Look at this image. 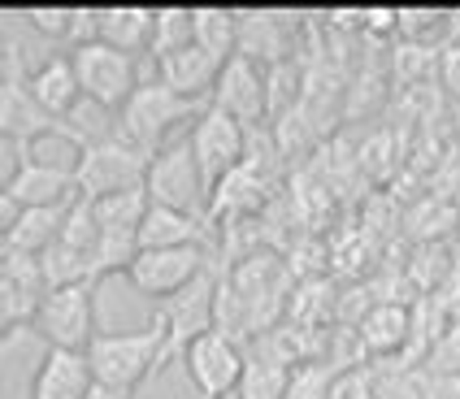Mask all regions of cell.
Returning a JSON list of instances; mask_svg holds the SVG:
<instances>
[{
	"label": "cell",
	"instance_id": "1",
	"mask_svg": "<svg viewBox=\"0 0 460 399\" xmlns=\"http://www.w3.org/2000/svg\"><path fill=\"white\" fill-rule=\"evenodd\" d=\"M44 135H61V139H70L78 152L92 144V135H83L78 126L57 122V118H49V113L40 109V100L31 96L26 52H22V44L9 35V26H4V49H0V139L31 148V144L44 139Z\"/></svg>",
	"mask_w": 460,
	"mask_h": 399
},
{
	"label": "cell",
	"instance_id": "2",
	"mask_svg": "<svg viewBox=\"0 0 460 399\" xmlns=\"http://www.w3.org/2000/svg\"><path fill=\"white\" fill-rule=\"evenodd\" d=\"M161 356H165V325L156 317L144 330L96 334V343L87 348L96 382L113 386V391H139V382L161 374Z\"/></svg>",
	"mask_w": 460,
	"mask_h": 399
},
{
	"label": "cell",
	"instance_id": "3",
	"mask_svg": "<svg viewBox=\"0 0 460 399\" xmlns=\"http://www.w3.org/2000/svg\"><path fill=\"white\" fill-rule=\"evenodd\" d=\"M148 170H153V152L130 144L127 135L92 139L75 161L78 200H104V196H118V191L148 187Z\"/></svg>",
	"mask_w": 460,
	"mask_h": 399
},
{
	"label": "cell",
	"instance_id": "4",
	"mask_svg": "<svg viewBox=\"0 0 460 399\" xmlns=\"http://www.w3.org/2000/svg\"><path fill=\"white\" fill-rule=\"evenodd\" d=\"M44 296H49L44 261L26 252H0V348L4 351L22 334H35Z\"/></svg>",
	"mask_w": 460,
	"mask_h": 399
},
{
	"label": "cell",
	"instance_id": "5",
	"mask_svg": "<svg viewBox=\"0 0 460 399\" xmlns=\"http://www.w3.org/2000/svg\"><path fill=\"white\" fill-rule=\"evenodd\" d=\"M96 296H101V278H87V282H75V287H49L35 334L49 348L87 351L101 334L96 330Z\"/></svg>",
	"mask_w": 460,
	"mask_h": 399
},
{
	"label": "cell",
	"instance_id": "6",
	"mask_svg": "<svg viewBox=\"0 0 460 399\" xmlns=\"http://www.w3.org/2000/svg\"><path fill=\"white\" fill-rule=\"evenodd\" d=\"M200 113H205V109H200L196 100H182L179 92H170L161 78H153V83H144V87L135 92V100L122 109V135H127L130 144H139L144 152H161L179 126L196 122Z\"/></svg>",
	"mask_w": 460,
	"mask_h": 399
},
{
	"label": "cell",
	"instance_id": "7",
	"mask_svg": "<svg viewBox=\"0 0 460 399\" xmlns=\"http://www.w3.org/2000/svg\"><path fill=\"white\" fill-rule=\"evenodd\" d=\"M187 144H191V152H196L200 174H205L213 196H217V187H222L234 170L248 165V126L234 122V118L222 113L217 104H205V113L191 122Z\"/></svg>",
	"mask_w": 460,
	"mask_h": 399
},
{
	"label": "cell",
	"instance_id": "8",
	"mask_svg": "<svg viewBox=\"0 0 460 399\" xmlns=\"http://www.w3.org/2000/svg\"><path fill=\"white\" fill-rule=\"evenodd\" d=\"M148 196H153V204H170V208L196 213V217H213V191H208L205 174H200V161H196V152H191L187 139L153 152Z\"/></svg>",
	"mask_w": 460,
	"mask_h": 399
},
{
	"label": "cell",
	"instance_id": "9",
	"mask_svg": "<svg viewBox=\"0 0 460 399\" xmlns=\"http://www.w3.org/2000/svg\"><path fill=\"white\" fill-rule=\"evenodd\" d=\"M217 291H222V274L208 270L200 282H191L182 296L165 299L156 308V322L165 325V356H161V369L170 360H182V351L191 348L200 334L217 330Z\"/></svg>",
	"mask_w": 460,
	"mask_h": 399
},
{
	"label": "cell",
	"instance_id": "10",
	"mask_svg": "<svg viewBox=\"0 0 460 399\" xmlns=\"http://www.w3.org/2000/svg\"><path fill=\"white\" fill-rule=\"evenodd\" d=\"M75 70L78 83H83V96L92 104H101L104 113H122L135 92L144 87L139 83V57H127V52L109 49V44H87V49H75Z\"/></svg>",
	"mask_w": 460,
	"mask_h": 399
},
{
	"label": "cell",
	"instance_id": "11",
	"mask_svg": "<svg viewBox=\"0 0 460 399\" xmlns=\"http://www.w3.org/2000/svg\"><path fill=\"white\" fill-rule=\"evenodd\" d=\"M208 270H213L208 248H153L135 256V265L127 270V282L135 287V296L165 304V299L182 296L191 282H200Z\"/></svg>",
	"mask_w": 460,
	"mask_h": 399
},
{
	"label": "cell",
	"instance_id": "12",
	"mask_svg": "<svg viewBox=\"0 0 460 399\" xmlns=\"http://www.w3.org/2000/svg\"><path fill=\"white\" fill-rule=\"evenodd\" d=\"M182 369L191 377L200 399H230L239 395V382L248 374V356L226 330H208L182 351Z\"/></svg>",
	"mask_w": 460,
	"mask_h": 399
},
{
	"label": "cell",
	"instance_id": "13",
	"mask_svg": "<svg viewBox=\"0 0 460 399\" xmlns=\"http://www.w3.org/2000/svg\"><path fill=\"white\" fill-rule=\"evenodd\" d=\"M208 104H217L222 113H230L234 122H243L248 130L265 126L270 118V70L256 66L252 57H230L222 66L217 92Z\"/></svg>",
	"mask_w": 460,
	"mask_h": 399
},
{
	"label": "cell",
	"instance_id": "14",
	"mask_svg": "<svg viewBox=\"0 0 460 399\" xmlns=\"http://www.w3.org/2000/svg\"><path fill=\"white\" fill-rule=\"evenodd\" d=\"M360 351L369 365H395L412 348V308L400 299H374V308L357 325Z\"/></svg>",
	"mask_w": 460,
	"mask_h": 399
},
{
	"label": "cell",
	"instance_id": "15",
	"mask_svg": "<svg viewBox=\"0 0 460 399\" xmlns=\"http://www.w3.org/2000/svg\"><path fill=\"white\" fill-rule=\"evenodd\" d=\"M92 386H96V374H92L87 351L44 348V360L31 374L26 399H87Z\"/></svg>",
	"mask_w": 460,
	"mask_h": 399
},
{
	"label": "cell",
	"instance_id": "16",
	"mask_svg": "<svg viewBox=\"0 0 460 399\" xmlns=\"http://www.w3.org/2000/svg\"><path fill=\"white\" fill-rule=\"evenodd\" d=\"M4 196L18 200L22 208H49V204H70V200H78L75 165H49V161H35V156L26 152L22 165H18V174L4 182Z\"/></svg>",
	"mask_w": 460,
	"mask_h": 399
},
{
	"label": "cell",
	"instance_id": "17",
	"mask_svg": "<svg viewBox=\"0 0 460 399\" xmlns=\"http://www.w3.org/2000/svg\"><path fill=\"white\" fill-rule=\"evenodd\" d=\"M296 44V18L274 13V9H252L239 13V57H252L256 66H282Z\"/></svg>",
	"mask_w": 460,
	"mask_h": 399
},
{
	"label": "cell",
	"instance_id": "18",
	"mask_svg": "<svg viewBox=\"0 0 460 399\" xmlns=\"http://www.w3.org/2000/svg\"><path fill=\"white\" fill-rule=\"evenodd\" d=\"M31 96L40 100V109H44L49 118H57V122H66V126H78L75 109H78V100H83V83H78L75 57L57 52L44 66H35V70H31ZM78 130H83V126H78ZM83 135H87V130H83Z\"/></svg>",
	"mask_w": 460,
	"mask_h": 399
},
{
	"label": "cell",
	"instance_id": "19",
	"mask_svg": "<svg viewBox=\"0 0 460 399\" xmlns=\"http://www.w3.org/2000/svg\"><path fill=\"white\" fill-rule=\"evenodd\" d=\"M213 235H217V226L208 217L182 213L170 204H153L144 226H139V248H213Z\"/></svg>",
	"mask_w": 460,
	"mask_h": 399
},
{
	"label": "cell",
	"instance_id": "20",
	"mask_svg": "<svg viewBox=\"0 0 460 399\" xmlns=\"http://www.w3.org/2000/svg\"><path fill=\"white\" fill-rule=\"evenodd\" d=\"M222 66L226 61H217L213 52H205L200 44H191V49L174 52V57H165V61H156V78L170 87V92H179L182 100H200L213 96L217 92V78H222Z\"/></svg>",
	"mask_w": 460,
	"mask_h": 399
},
{
	"label": "cell",
	"instance_id": "21",
	"mask_svg": "<svg viewBox=\"0 0 460 399\" xmlns=\"http://www.w3.org/2000/svg\"><path fill=\"white\" fill-rule=\"evenodd\" d=\"M70 213H75V200H70V204H49V208H22V213H18V222L0 235V252L44 256L52 244H61Z\"/></svg>",
	"mask_w": 460,
	"mask_h": 399
},
{
	"label": "cell",
	"instance_id": "22",
	"mask_svg": "<svg viewBox=\"0 0 460 399\" xmlns=\"http://www.w3.org/2000/svg\"><path fill=\"white\" fill-rule=\"evenodd\" d=\"M153 26L156 13L148 9L113 4V9H101V44L127 52V57H144V52H153Z\"/></svg>",
	"mask_w": 460,
	"mask_h": 399
},
{
	"label": "cell",
	"instance_id": "23",
	"mask_svg": "<svg viewBox=\"0 0 460 399\" xmlns=\"http://www.w3.org/2000/svg\"><path fill=\"white\" fill-rule=\"evenodd\" d=\"M196 44L213 52L217 61L239 57V13L234 9H217V4L196 9Z\"/></svg>",
	"mask_w": 460,
	"mask_h": 399
},
{
	"label": "cell",
	"instance_id": "24",
	"mask_svg": "<svg viewBox=\"0 0 460 399\" xmlns=\"http://www.w3.org/2000/svg\"><path fill=\"white\" fill-rule=\"evenodd\" d=\"M348 374L331 360H300L287 374V399H339Z\"/></svg>",
	"mask_w": 460,
	"mask_h": 399
},
{
	"label": "cell",
	"instance_id": "25",
	"mask_svg": "<svg viewBox=\"0 0 460 399\" xmlns=\"http://www.w3.org/2000/svg\"><path fill=\"white\" fill-rule=\"evenodd\" d=\"M196 44V9H179V4H170V9H156V26H153V61H165V57H174V52L191 49Z\"/></svg>",
	"mask_w": 460,
	"mask_h": 399
},
{
	"label": "cell",
	"instance_id": "26",
	"mask_svg": "<svg viewBox=\"0 0 460 399\" xmlns=\"http://www.w3.org/2000/svg\"><path fill=\"white\" fill-rule=\"evenodd\" d=\"M456 26L452 13H443V9H400V40L412 44V49H438L443 40H447V31Z\"/></svg>",
	"mask_w": 460,
	"mask_h": 399
},
{
	"label": "cell",
	"instance_id": "27",
	"mask_svg": "<svg viewBox=\"0 0 460 399\" xmlns=\"http://www.w3.org/2000/svg\"><path fill=\"white\" fill-rule=\"evenodd\" d=\"M35 35H44L49 44H66L70 49V35H75V18L78 9H61V4H49V9H26L22 13Z\"/></svg>",
	"mask_w": 460,
	"mask_h": 399
},
{
	"label": "cell",
	"instance_id": "28",
	"mask_svg": "<svg viewBox=\"0 0 460 399\" xmlns=\"http://www.w3.org/2000/svg\"><path fill=\"white\" fill-rule=\"evenodd\" d=\"M421 369L430 377H460V322H452L435 339V348L426 351Z\"/></svg>",
	"mask_w": 460,
	"mask_h": 399
},
{
	"label": "cell",
	"instance_id": "29",
	"mask_svg": "<svg viewBox=\"0 0 460 399\" xmlns=\"http://www.w3.org/2000/svg\"><path fill=\"white\" fill-rule=\"evenodd\" d=\"M339 399H383L378 395V386H374V377H369V365L365 369H357V374H348V382H343V395Z\"/></svg>",
	"mask_w": 460,
	"mask_h": 399
},
{
	"label": "cell",
	"instance_id": "30",
	"mask_svg": "<svg viewBox=\"0 0 460 399\" xmlns=\"http://www.w3.org/2000/svg\"><path fill=\"white\" fill-rule=\"evenodd\" d=\"M87 399H135V391H113V386H101V382H96Z\"/></svg>",
	"mask_w": 460,
	"mask_h": 399
}]
</instances>
